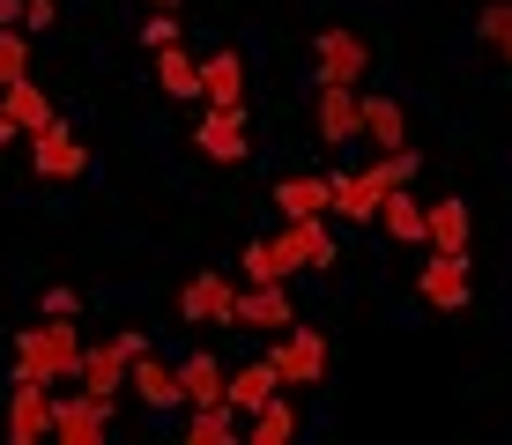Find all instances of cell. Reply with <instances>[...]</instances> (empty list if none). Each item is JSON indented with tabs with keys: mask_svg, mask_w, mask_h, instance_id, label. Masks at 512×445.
<instances>
[{
	"mask_svg": "<svg viewBox=\"0 0 512 445\" xmlns=\"http://www.w3.org/2000/svg\"><path fill=\"white\" fill-rule=\"evenodd\" d=\"M30 75V30H0V89Z\"/></svg>",
	"mask_w": 512,
	"mask_h": 445,
	"instance_id": "obj_29",
	"label": "cell"
},
{
	"mask_svg": "<svg viewBox=\"0 0 512 445\" xmlns=\"http://www.w3.org/2000/svg\"><path fill=\"white\" fill-rule=\"evenodd\" d=\"M416 297L431 312H461L468 297H475V275H468V253H431L416 267Z\"/></svg>",
	"mask_w": 512,
	"mask_h": 445,
	"instance_id": "obj_6",
	"label": "cell"
},
{
	"mask_svg": "<svg viewBox=\"0 0 512 445\" xmlns=\"http://www.w3.org/2000/svg\"><path fill=\"white\" fill-rule=\"evenodd\" d=\"M379 201H386V178L364 164V171H334V208L327 216L342 223H379Z\"/></svg>",
	"mask_w": 512,
	"mask_h": 445,
	"instance_id": "obj_16",
	"label": "cell"
},
{
	"mask_svg": "<svg viewBox=\"0 0 512 445\" xmlns=\"http://www.w3.org/2000/svg\"><path fill=\"white\" fill-rule=\"evenodd\" d=\"M156 89H164L171 104L201 97V60H193L186 45H156Z\"/></svg>",
	"mask_w": 512,
	"mask_h": 445,
	"instance_id": "obj_21",
	"label": "cell"
},
{
	"mask_svg": "<svg viewBox=\"0 0 512 445\" xmlns=\"http://www.w3.org/2000/svg\"><path fill=\"white\" fill-rule=\"evenodd\" d=\"M201 97H208V104H245V60H238L231 45L201 60Z\"/></svg>",
	"mask_w": 512,
	"mask_h": 445,
	"instance_id": "obj_23",
	"label": "cell"
},
{
	"mask_svg": "<svg viewBox=\"0 0 512 445\" xmlns=\"http://www.w3.org/2000/svg\"><path fill=\"white\" fill-rule=\"evenodd\" d=\"M179 312L193 319V327H231V312H238V282L223 275V267H201V275L179 290Z\"/></svg>",
	"mask_w": 512,
	"mask_h": 445,
	"instance_id": "obj_8",
	"label": "cell"
},
{
	"mask_svg": "<svg viewBox=\"0 0 512 445\" xmlns=\"http://www.w3.org/2000/svg\"><path fill=\"white\" fill-rule=\"evenodd\" d=\"M245 423H253V431H245V445H290V438H297V408L282 401V394L260 408V416H245Z\"/></svg>",
	"mask_w": 512,
	"mask_h": 445,
	"instance_id": "obj_26",
	"label": "cell"
},
{
	"mask_svg": "<svg viewBox=\"0 0 512 445\" xmlns=\"http://www.w3.org/2000/svg\"><path fill=\"white\" fill-rule=\"evenodd\" d=\"M82 327L75 319H52V327H23L15 334V379H45V386H75L82 371Z\"/></svg>",
	"mask_w": 512,
	"mask_h": 445,
	"instance_id": "obj_1",
	"label": "cell"
},
{
	"mask_svg": "<svg viewBox=\"0 0 512 445\" xmlns=\"http://www.w3.org/2000/svg\"><path fill=\"white\" fill-rule=\"evenodd\" d=\"M275 208H282V216H327V208H334V178H320V171L275 178Z\"/></svg>",
	"mask_w": 512,
	"mask_h": 445,
	"instance_id": "obj_19",
	"label": "cell"
},
{
	"mask_svg": "<svg viewBox=\"0 0 512 445\" xmlns=\"http://www.w3.org/2000/svg\"><path fill=\"white\" fill-rule=\"evenodd\" d=\"M275 260L290 267V275H305V267H334V238H327V216H282L275 230Z\"/></svg>",
	"mask_w": 512,
	"mask_h": 445,
	"instance_id": "obj_5",
	"label": "cell"
},
{
	"mask_svg": "<svg viewBox=\"0 0 512 445\" xmlns=\"http://www.w3.org/2000/svg\"><path fill=\"white\" fill-rule=\"evenodd\" d=\"M253 119H245V104H208V119L193 127V149L208 156V164H245L253 156Z\"/></svg>",
	"mask_w": 512,
	"mask_h": 445,
	"instance_id": "obj_4",
	"label": "cell"
},
{
	"mask_svg": "<svg viewBox=\"0 0 512 445\" xmlns=\"http://www.w3.org/2000/svg\"><path fill=\"white\" fill-rule=\"evenodd\" d=\"M312 134H320L327 149H349V141H364V82H320Z\"/></svg>",
	"mask_w": 512,
	"mask_h": 445,
	"instance_id": "obj_2",
	"label": "cell"
},
{
	"mask_svg": "<svg viewBox=\"0 0 512 445\" xmlns=\"http://www.w3.org/2000/svg\"><path fill=\"white\" fill-rule=\"evenodd\" d=\"M127 386H134V401H141V408H156V416L186 408V394H179V356H156V349H141L134 364H127Z\"/></svg>",
	"mask_w": 512,
	"mask_h": 445,
	"instance_id": "obj_9",
	"label": "cell"
},
{
	"mask_svg": "<svg viewBox=\"0 0 512 445\" xmlns=\"http://www.w3.org/2000/svg\"><path fill=\"white\" fill-rule=\"evenodd\" d=\"M30 171H38L45 186H75V178L90 171V149H82V141L67 134L60 119H52L45 134H30Z\"/></svg>",
	"mask_w": 512,
	"mask_h": 445,
	"instance_id": "obj_7",
	"label": "cell"
},
{
	"mask_svg": "<svg viewBox=\"0 0 512 445\" xmlns=\"http://www.w3.org/2000/svg\"><path fill=\"white\" fill-rule=\"evenodd\" d=\"M468 238H475L468 201H423V245L431 253H468Z\"/></svg>",
	"mask_w": 512,
	"mask_h": 445,
	"instance_id": "obj_17",
	"label": "cell"
},
{
	"mask_svg": "<svg viewBox=\"0 0 512 445\" xmlns=\"http://www.w3.org/2000/svg\"><path fill=\"white\" fill-rule=\"evenodd\" d=\"M0 30H23V0H0Z\"/></svg>",
	"mask_w": 512,
	"mask_h": 445,
	"instance_id": "obj_33",
	"label": "cell"
},
{
	"mask_svg": "<svg viewBox=\"0 0 512 445\" xmlns=\"http://www.w3.org/2000/svg\"><path fill=\"white\" fill-rule=\"evenodd\" d=\"M104 431H112V408L90 401L75 386V394H52V438L60 445H104Z\"/></svg>",
	"mask_w": 512,
	"mask_h": 445,
	"instance_id": "obj_11",
	"label": "cell"
},
{
	"mask_svg": "<svg viewBox=\"0 0 512 445\" xmlns=\"http://www.w3.org/2000/svg\"><path fill=\"white\" fill-rule=\"evenodd\" d=\"M290 319H297V305H290V282H245V290H238V312H231V327L282 334Z\"/></svg>",
	"mask_w": 512,
	"mask_h": 445,
	"instance_id": "obj_13",
	"label": "cell"
},
{
	"mask_svg": "<svg viewBox=\"0 0 512 445\" xmlns=\"http://www.w3.org/2000/svg\"><path fill=\"white\" fill-rule=\"evenodd\" d=\"M312 67H320V82H364L372 75V45H364V30H320Z\"/></svg>",
	"mask_w": 512,
	"mask_h": 445,
	"instance_id": "obj_10",
	"label": "cell"
},
{
	"mask_svg": "<svg viewBox=\"0 0 512 445\" xmlns=\"http://www.w3.org/2000/svg\"><path fill=\"white\" fill-rule=\"evenodd\" d=\"M127 364H134V356L119 349V342H97V349H82V371H75V386H82L90 401H104V408H112L119 394H127Z\"/></svg>",
	"mask_w": 512,
	"mask_h": 445,
	"instance_id": "obj_14",
	"label": "cell"
},
{
	"mask_svg": "<svg viewBox=\"0 0 512 445\" xmlns=\"http://www.w3.org/2000/svg\"><path fill=\"white\" fill-rule=\"evenodd\" d=\"M179 394H186V408H223V364L208 349L179 356Z\"/></svg>",
	"mask_w": 512,
	"mask_h": 445,
	"instance_id": "obj_20",
	"label": "cell"
},
{
	"mask_svg": "<svg viewBox=\"0 0 512 445\" xmlns=\"http://www.w3.org/2000/svg\"><path fill=\"white\" fill-rule=\"evenodd\" d=\"M282 394V379H275V364L268 356H253V364H238V371H223V408L231 416H260Z\"/></svg>",
	"mask_w": 512,
	"mask_h": 445,
	"instance_id": "obj_15",
	"label": "cell"
},
{
	"mask_svg": "<svg viewBox=\"0 0 512 445\" xmlns=\"http://www.w3.org/2000/svg\"><path fill=\"white\" fill-rule=\"evenodd\" d=\"M364 141H372V149H401V141H409V112H401V97L364 89Z\"/></svg>",
	"mask_w": 512,
	"mask_h": 445,
	"instance_id": "obj_22",
	"label": "cell"
},
{
	"mask_svg": "<svg viewBox=\"0 0 512 445\" xmlns=\"http://www.w3.org/2000/svg\"><path fill=\"white\" fill-rule=\"evenodd\" d=\"M379 230L394 245H423V201L409 186H386V201H379Z\"/></svg>",
	"mask_w": 512,
	"mask_h": 445,
	"instance_id": "obj_24",
	"label": "cell"
},
{
	"mask_svg": "<svg viewBox=\"0 0 512 445\" xmlns=\"http://www.w3.org/2000/svg\"><path fill=\"white\" fill-rule=\"evenodd\" d=\"M149 8H179V0H149Z\"/></svg>",
	"mask_w": 512,
	"mask_h": 445,
	"instance_id": "obj_35",
	"label": "cell"
},
{
	"mask_svg": "<svg viewBox=\"0 0 512 445\" xmlns=\"http://www.w3.org/2000/svg\"><path fill=\"white\" fill-rule=\"evenodd\" d=\"M238 275H245V282H290V267L275 260V245H268V238H253V245L238 253Z\"/></svg>",
	"mask_w": 512,
	"mask_h": 445,
	"instance_id": "obj_28",
	"label": "cell"
},
{
	"mask_svg": "<svg viewBox=\"0 0 512 445\" xmlns=\"http://www.w3.org/2000/svg\"><path fill=\"white\" fill-rule=\"evenodd\" d=\"M0 112H8V127H15V134H45L52 119H60V112H52V97H45V89L30 82V75L0 89Z\"/></svg>",
	"mask_w": 512,
	"mask_h": 445,
	"instance_id": "obj_18",
	"label": "cell"
},
{
	"mask_svg": "<svg viewBox=\"0 0 512 445\" xmlns=\"http://www.w3.org/2000/svg\"><path fill=\"white\" fill-rule=\"evenodd\" d=\"M8 438L15 445H45L52 438V394H45V379H15L8 386Z\"/></svg>",
	"mask_w": 512,
	"mask_h": 445,
	"instance_id": "obj_12",
	"label": "cell"
},
{
	"mask_svg": "<svg viewBox=\"0 0 512 445\" xmlns=\"http://www.w3.org/2000/svg\"><path fill=\"white\" fill-rule=\"evenodd\" d=\"M268 364H275L282 386H320V371H327V334H320V327H297V319H290V327L275 334Z\"/></svg>",
	"mask_w": 512,
	"mask_h": 445,
	"instance_id": "obj_3",
	"label": "cell"
},
{
	"mask_svg": "<svg viewBox=\"0 0 512 445\" xmlns=\"http://www.w3.org/2000/svg\"><path fill=\"white\" fill-rule=\"evenodd\" d=\"M60 23V0H23V30H52Z\"/></svg>",
	"mask_w": 512,
	"mask_h": 445,
	"instance_id": "obj_31",
	"label": "cell"
},
{
	"mask_svg": "<svg viewBox=\"0 0 512 445\" xmlns=\"http://www.w3.org/2000/svg\"><path fill=\"white\" fill-rule=\"evenodd\" d=\"M186 445H238L231 408H186Z\"/></svg>",
	"mask_w": 512,
	"mask_h": 445,
	"instance_id": "obj_27",
	"label": "cell"
},
{
	"mask_svg": "<svg viewBox=\"0 0 512 445\" xmlns=\"http://www.w3.org/2000/svg\"><path fill=\"white\" fill-rule=\"evenodd\" d=\"M475 45H483L490 60H512V0H483V8H475Z\"/></svg>",
	"mask_w": 512,
	"mask_h": 445,
	"instance_id": "obj_25",
	"label": "cell"
},
{
	"mask_svg": "<svg viewBox=\"0 0 512 445\" xmlns=\"http://www.w3.org/2000/svg\"><path fill=\"white\" fill-rule=\"evenodd\" d=\"M75 305H82V297L67 290V282H52V290H45V319H75Z\"/></svg>",
	"mask_w": 512,
	"mask_h": 445,
	"instance_id": "obj_32",
	"label": "cell"
},
{
	"mask_svg": "<svg viewBox=\"0 0 512 445\" xmlns=\"http://www.w3.org/2000/svg\"><path fill=\"white\" fill-rule=\"evenodd\" d=\"M8 141H15V127H8V112H0V149H8Z\"/></svg>",
	"mask_w": 512,
	"mask_h": 445,
	"instance_id": "obj_34",
	"label": "cell"
},
{
	"mask_svg": "<svg viewBox=\"0 0 512 445\" xmlns=\"http://www.w3.org/2000/svg\"><path fill=\"white\" fill-rule=\"evenodd\" d=\"M186 38V23H179V8H149V23H141V45H179Z\"/></svg>",
	"mask_w": 512,
	"mask_h": 445,
	"instance_id": "obj_30",
	"label": "cell"
}]
</instances>
